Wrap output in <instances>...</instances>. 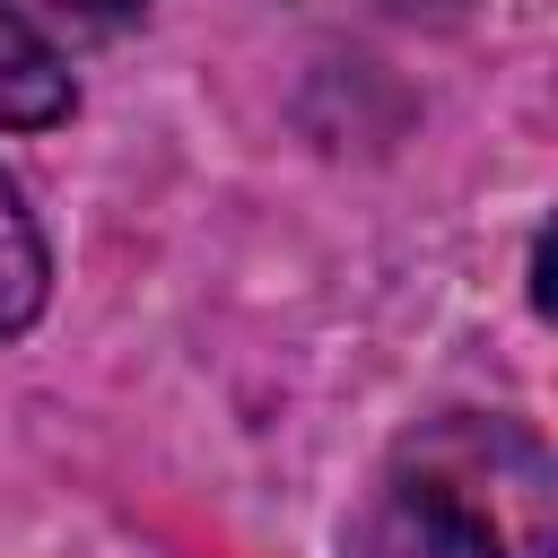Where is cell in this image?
<instances>
[{
  "label": "cell",
  "instance_id": "cell-1",
  "mask_svg": "<svg viewBox=\"0 0 558 558\" xmlns=\"http://www.w3.org/2000/svg\"><path fill=\"white\" fill-rule=\"evenodd\" d=\"M375 558H549V453L506 418H436L392 453Z\"/></svg>",
  "mask_w": 558,
  "mask_h": 558
},
{
  "label": "cell",
  "instance_id": "cell-2",
  "mask_svg": "<svg viewBox=\"0 0 558 558\" xmlns=\"http://www.w3.org/2000/svg\"><path fill=\"white\" fill-rule=\"evenodd\" d=\"M70 113V70L44 44V26L26 9L0 0V131H44Z\"/></svg>",
  "mask_w": 558,
  "mask_h": 558
},
{
  "label": "cell",
  "instance_id": "cell-3",
  "mask_svg": "<svg viewBox=\"0 0 558 558\" xmlns=\"http://www.w3.org/2000/svg\"><path fill=\"white\" fill-rule=\"evenodd\" d=\"M44 288H52L44 227H35V209L17 201V183L0 174V331H26V323L44 314Z\"/></svg>",
  "mask_w": 558,
  "mask_h": 558
},
{
  "label": "cell",
  "instance_id": "cell-4",
  "mask_svg": "<svg viewBox=\"0 0 558 558\" xmlns=\"http://www.w3.org/2000/svg\"><path fill=\"white\" fill-rule=\"evenodd\" d=\"M44 9H52V17H70V26H96V35H105V26H131L148 0H44Z\"/></svg>",
  "mask_w": 558,
  "mask_h": 558
}]
</instances>
